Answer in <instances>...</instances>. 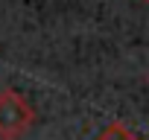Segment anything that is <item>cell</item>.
I'll use <instances>...</instances> for the list:
<instances>
[{
  "label": "cell",
  "instance_id": "1",
  "mask_svg": "<svg viewBox=\"0 0 149 140\" xmlns=\"http://www.w3.org/2000/svg\"><path fill=\"white\" fill-rule=\"evenodd\" d=\"M35 125V108L24 94L3 88L0 91V140H21Z\"/></svg>",
  "mask_w": 149,
  "mask_h": 140
},
{
  "label": "cell",
  "instance_id": "2",
  "mask_svg": "<svg viewBox=\"0 0 149 140\" xmlns=\"http://www.w3.org/2000/svg\"><path fill=\"white\" fill-rule=\"evenodd\" d=\"M94 140H143V137H137L134 131H129L123 123H111V125H105Z\"/></svg>",
  "mask_w": 149,
  "mask_h": 140
},
{
  "label": "cell",
  "instance_id": "3",
  "mask_svg": "<svg viewBox=\"0 0 149 140\" xmlns=\"http://www.w3.org/2000/svg\"><path fill=\"white\" fill-rule=\"evenodd\" d=\"M143 3H149V0H143Z\"/></svg>",
  "mask_w": 149,
  "mask_h": 140
},
{
  "label": "cell",
  "instance_id": "4",
  "mask_svg": "<svg viewBox=\"0 0 149 140\" xmlns=\"http://www.w3.org/2000/svg\"><path fill=\"white\" fill-rule=\"evenodd\" d=\"M146 82H149V79H146Z\"/></svg>",
  "mask_w": 149,
  "mask_h": 140
}]
</instances>
